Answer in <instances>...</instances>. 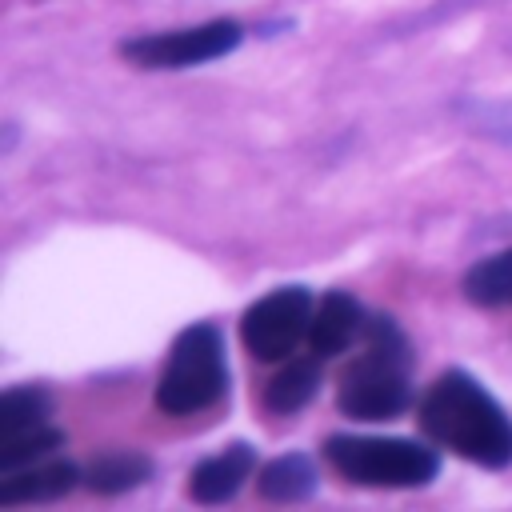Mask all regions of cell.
Wrapping results in <instances>:
<instances>
[{
    "label": "cell",
    "instance_id": "9a60e30c",
    "mask_svg": "<svg viewBox=\"0 0 512 512\" xmlns=\"http://www.w3.org/2000/svg\"><path fill=\"white\" fill-rule=\"evenodd\" d=\"M64 444V432L56 428H36V432H24V436H12V440H0V472H12V468H24V464H36L44 460L52 448Z\"/></svg>",
    "mask_w": 512,
    "mask_h": 512
},
{
    "label": "cell",
    "instance_id": "5bb4252c",
    "mask_svg": "<svg viewBox=\"0 0 512 512\" xmlns=\"http://www.w3.org/2000/svg\"><path fill=\"white\" fill-rule=\"evenodd\" d=\"M48 412H52V400H48L44 388H12V392H4L0 396V440H12V436L44 428Z\"/></svg>",
    "mask_w": 512,
    "mask_h": 512
},
{
    "label": "cell",
    "instance_id": "30bf717a",
    "mask_svg": "<svg viewBox=\"0 0 512 512\" xmlns=\"http://www.w3.org/2000/svg\"><path fill=\"white\" fill-rule=\"evenodd\" d=\"M316 492V468L308 456L292 452V456H276L260 468V496L264 500H280V504H296L308 500Z\"/></svg>",
    "mask_w": 512,
    "mask_h": 512
},
{
    "label": "cell",
    "instance_id": "277c9868",
    "mask_svg": "<svg viewBox=\"0 0 512 512\" xmlns=\"http://www.w3.org/2000/svg\"><path fill=\"white\" fill-rule=\"evenodd\" d=\"M328 464L368 488H420L436 480L440 460L432 448L416 440H384V436H328L324 444Z\"/></svg>",
    "mask_w": 512,
    "mask_h": 512
},
{
    "label": "cell",
    "instance_id": "6da1fadb",
    "mask_svg": "<svg viewBox=\"0 0 512 512\" xmlns=\"http://www.w3.org/2000/svg\"><path fill=\"white\" fill-rule=\"evenodd\" d=\"M420 424L436 444L452 448L456 456H464L472 464H484V468L512 464L508 412L460 368L436 376V384L424 392Z\"/></svg>",
    "mask_w": 512,
    "mask_h": 512
},
{
    "label": "cell",
    "instance_id": "8992f818",
    "mask_svg": "<svg viewBox=\"0 0 512 512\" xmlns=\"http://www.w3.org/2000/svg\"><path fill=\"white\" fill-rule=\"evenodd\" d=\"M240 24L236 20H208L196 28L180 32H152L120 44V56L140 64V68H188V64H208L228 56L240 44Z\"/></svg>",
    "mask_w": 512,
    "mask_h": 512
},
{
    "label": "cell",
    "instance_id": "5b68a950",
    "mask_svg": "<svg viewBox=\"0 0 512 512\" xmlns=\"http://www.w3.org/2000/svg\"><path fill=\"white\" fill-rule=\"evenodd\" d=\"M312 296L308 288H276L256 300L240 320V340L256 360H284L300 340H308L312 324Z\"/></svg>",
    "mask_w": 512,
    "mask_h": 512
},
{
    "label": "cell",
    "instance_id": "7a4b0ae2",
    "mask_svg": "<svg viewBox=\"0 0 512 512\" xmlns=\"http://www.w3.org/2000/svg\"><path fill=\"white\" fill-rule=\"evenodd\" d=\"M408 344L388 316L368 324L364 352L344 368L336 404L352 420H392L408 408Z\"/></svg>",
    "mask_w": 512,
    "mask_h": 512
},
{
    "label": "cell",
    "instance_id": "4fadbf2b",
    "mask_svg": "<svg viewBox=\"0 0 512 512\" xmlns=\"http://www.w3.org/2000/svg\"><path fill=\"white\" fill-rule=\"evenodd\" d=\"M464 296L472 304H484V308L512 304V248L472 264L464 276Z\"/></svg>",
    "mask_w": 512,
    "mask_h": 512
},
{
    "label": "cell",
    "instance_id": "8fae6325",
    "mask_svg": "<svg viewBox=\"0 0 512 512\" xmlns=\"http://www.w3.org/2000/svg\"><path fill=\"white\" fill-rule=\"evenodd\" d=\"M316 360H320V356H316ZM316 360H288V368H280V372L268 380V388H264V408H268V412H280V416L300 412V408L316 396V384H320Z\"/></svg>",
    "mask_w": 512,
    "mask_h": 512
},
{
    "label": "cell",
    "instance_id": "3957f363",
    "mask_svg": "<svg viewBox=\"0 0 512 512\" xmlns=\"http://www.w3.org/2000/svg\"><path fill=\"white\" fill-rule=\"evenodd\" d=\"M224 344L216 324H192L176 336L156 384V408L168 416H192L224 396Z\"/></svg>",
    "mask_w": 512,
    "mask_h": 512
},
{
    "label": "cell",
    "instance_id": "9c48e42d",
    "mask_svg": "<svg viewBox=\"0 0 512 512\" xmlns=\"http://www.w3.org/2000/svg\"><path fill=\"white\" fill-rule=\"evenodd\" d=\"M80 480V468L68 460H36L24 468L4 472L0 480V504H32V500H56L72 492Z\"/></svg>",
    "mask_w": 512,
    "mask_h": 512
},
{
    "label": "cell",
    "instance_id": "52a82bcc",
    "mask_svg": "<svg viewBox=\"0 0 512 512\" xmlns=\"http://www.w3.org/2000/svg\"><path fill=\"white\" fill-rule=\"evenodd\" d=\"M252 468H256V452L248 444H232V448H224V452H216L192 468L188 492L200 504H224L240 492V484L252 476Z\"/></svg>",
    "mask_w": 512,
    "mask_h": 512
},
{
    "label": "cell",
    "instance_id": "ba28073f",
    "mask_svg": "<svg viewBox=\"0 0 512 512\" xmlns=\"http://www.w3.org/2000/svg\"><path fill=\"white\" fill-rule=\"evenodd\" d=\"M364 328V308L348 296V292H328L320 296V304L312 308V324H308V348L312 356H336L352 344V336Z\"/></svg>",
    "mask_w": 512,
    "mask_h": 512
},
{
    "label": "cell",
    "instance_id": "7c38bea8",
    "mask_svg": "<svg viewBox=\"0 0 512 512\" xmlns=\"http://www.w3.org/2000/svg\"><path fill=\"white\" fill-rule=\"evenodd\" d=\"M152 476V460L140 456V452H104L100 460L88 464L84 472V484L100 496H116V492H128L136 484H144Z\"/></svg>",
    "mask_w": 512,
    "mask_h": 512
}]
</instances>
